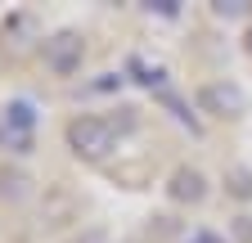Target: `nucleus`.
<instances>
[{"label":"nucleus","instance_id":"f257e3e1","mask_svg":"<svg viewBox=\"0 0 252 243\" xmlns=\"http://www.w3.org/2000/svg\"><path fill=\"white\" fill-rule=\"evenodd\" d=\"M68 144H72V153H81V158H104L108 149L117 144V131H113V122H104V117H77V122H68Z\"/></svg>","mask_w":252,"mask_h":243},{"label":"nucleus","instance_id":"423d86ee","mask_svg":"<svg viewBox=\"0 0 252 243\" xmlns=\"http://www.w3.org/2000/svg\"><path fill=\"white\" fill-rule=\"evenodd\" d=\"M216 14H225V18H239V14H248V0H216Z\"/></svg>","mask_w":252,"mask_h":243},{"label":"nucleus","instance_id":"39448f33","mask_svg":"<svg viewBox=\"0 0 252 243\" xmlns=\"http://www.w3.org/2000/svg\"><path fill=\"white\" fill-rule=\"evenodd\" d=\"M207 189H203V176L198 171H189V167H180L176 176H171V198H180V203H198Z\"/></svg>","mask_w":252,"mask_h":243},{"label":"nucleus","instance_id":"20e7f679","mask_svg":"<svg viewBox=\"0 0 252 243\" xmlns=\"http://www.w3.org/2000/svg\"><path fill=\"white\" fill-rule=\"evenodd\" d=\"M198 104H203L207 113H216V117H239V113L248 108L243 90H239L234 81H212V86H203V90H198Z\"/></svg>","mask_w":252,"mask_h":243},{"label":"nucleus","instance_id":"9d476101","mask_svg":"<svg viewBox=\"0 0 252 243\" xmlns=\"http://www.w3.org/2000/svg\"><path fill=\"white\" fill-rule=\"evenodd\" d=\"M248 50H252V32H248Z\"/></svg>","mask_w":252,"mask_h":243},{"label":"nucleus","instance_id":"1a4fd4ad","mask_svg":"<svg viewBox=\"0 0 252 243\" xmlns=\"http://www.w3.org/2000/svg\"><path fill=\"white\" fill-rule=\"evenodd\" d=\"M239 234H243V239H252V216H239Z\"/></svg>","mask_w":252,"mask_h":243},{"label":"nucleus","instance_id":"7ed1b4c3","mask_svg":"<svg viewBox=\"0 0 252 243\" xmlns=\"http://www.w3.org/2000/svg\"><path fill=\"white\" fill-rule=\"evenodd\" d=\"M81 54H86V41H81L77 32H54V36L45 41V63H50V72H59V77H72V72L81 68Z\"/></svg>","mask_w":252,"mask_h":243},{"label":"nucleus","instance_id":"6e6552de","mask_svg":"<svg viewBox=\"0 0 252 243\" xmlns=\"http://www.w3.org/2000/svg\"><path fill=\"white\" fill-rule=\"evenodd\" d=\"M77 243H108V239H104V234H99V230H90V234H81V239H77Z\"/></svg>","mask_w":252,"mask_h":243},{"label":"nucleus","instance_id":"f03ea898","mask_svg":"<svg viewBox=\"0 0 252 243\" xmlns=\"http://www.w3.org/2000/svg\"><path fill=\"white\" fill-rule=\"evenodd\" d=\"M32 126H36V108L27 99H9L5 117H0V140H9L18 153H27L32 149Z\"/></svg>","mask_w":252,"mask_h":243},{"label":"nucleus","instance_id":"0eeeda50","mask_svg":"<svg viewBox=\"0 0 252 243\" xmlns=\"http://www.w3.org/2000/svg\"><path fill=\"white\" fill-rule=\"evenodd\" d=\"M149 9H158V14H162V18H176L180 9H176V0H153V5Z\"/></svg>","mask_w":252,"mask_h":243}]
</instances>
